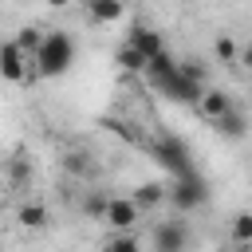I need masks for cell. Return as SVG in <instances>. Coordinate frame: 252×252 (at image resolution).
<instances>
[{"instance_id": "d6986e66", "label": "cell", "mask_w": 252, "mask_h": 252, "mask_svg": "<svg viewBox=\"0 0 252 252\" xmlns=\"http://www.w3.org/2000/svg\"><path fill=\"white\" fill-rule=\"evenodd\" d=\"M4 193H8V177L0 173V201H4Z\"/></svg>"}, {"instance_id": "ba28073f", "label": "cell", "mask_w": 252, "mask_h": 252, "mask_svg": "<svg viewBox=\"0 0 252 252\" xmlns=\"http://www.w3.org/2000/svg\"><path fill=\"white\" fill-rule=\"evenodd\" d=\"M16 220H20V228H28V232H43V228L51 224V213H47V205H39V201H24L20 213H16Z\"/></svg>"}, {"instance_id": "8fae6325", "label": "cell", "mask_w": 252, "mask_h": 252, "mask_svg": "<svg viewBox=\"0 0 252 252\" xmlns=\"http://www.w3.org/2000/svg\"><path fill=\"white\" fill-rule=\"evenodd\" d=\"M232 252H252V213H236L232 217Z\"/></svg>"}, {"instance_id": "7a4b0ae2", "label": "cell", "mask_w": 252, "mask_h": 252, "mask_svg": "<svg viewBox=\"0 0 252 252\" xmlns=\"http://www.w3.org/2000/svg\"><path fill=\"white\" fill-rule=\"evenodd\" d=\"M0 79H4V83H35L32 55H24L12 39L0 43Z\"/></svg>"}, {"instance_id": "44dd1931", "label": "cell", "mask_w": 252, "mask_h": 252, "mask_svg": "<svg viewBox=\"0 0 252 252\" xmlns=\"http://www.w3.org/2000/svg\"><path fill=\"white\" fill-rule=\"evenodd\" d=\"M217 252H232V248H217Z\"/></svg>"}, {"instance_id": "2e32d148", "label": "cell", "mask_w": 252, "mask_h": 252, "mask_svg": "<svg viewBox=\"0 0 252 252\" xmlns=\"http://www.w3.org/2000/svg\"><path fill=\"white\" fill-rule=\"evenodd\" d=\"M98 252H142V244L130 236V232H114V236H106L102 240V248Z\"/></svg>"}, {"instance_id": "9a60e30c", "label": "cell", "mask_w": 252, "mask_h": 252, "mask_svg": "<svg viewBox=\"0 0 252 252\" xmlns=\"http://www.w3.org/2000/svg\"><path fill=\"white\" fill-rule=\"evenodd\" d=\"M114 59H118V67H126V71H146V55H142L138 47H130V43H122V47L114 51Z\"/></svg>"}, {"instance_id": "52a82bcc", "label": "cell", "mask_w": 252, "mask_h": 252, "mask_svg": "<svg viewBox=\"0 0 252 252\" xmlns=\"http://www.w3.org/2000/svg\"><path fill=\"white\" fill-rule=\"evenodd\" d=\"M126 43H130V47H138L146 59H154V55H161V51H165V39H161V32H158V28H150V24H130V35H126Z\"/></svg>"}, {"instance_id": "4fadbf2b", "label": "cell", "mask_w": 252, "mask_h": 252, "mask_svg": "<svg viewBox=\"0 0 252 252\" xmlns=\"http://www.w3.org/2000/svg\"><path fill=\"white\" fill-rule=\"evenodd\" d=\"M213 55H217L220 63H240V43H236L228 32H220V35L213 39Z\"/></svg>"}, {"instance_id": "8992f818", "label": "cell", "mask_w": 252, "mask_h": 252, "mask_svg": "<svg viewBox=\"0 0 252 252\" xmlns=\"http://www.w3.org/2000/svg\"><path fill=\"white\" fill-rule=\"evenodd\" d=\"M189 248V228L181 220H158L154 224V252H185Z\"/></svg>"}, {"instance_id": "6da1fadb", "label": "cell", "mask_w": 252, "mask_h": 252, "mask_svg": "<svg viewBox=\"0 0 252 252\" xmlns=\"http://www.w3.org/2000/svg\"><path fill=\"white\" fill-rule=\"evenodd\" d=\"M75 63V39L59 28H43V39L32 55V67H35V79H59L67 75Z\"/></svg>"}, {"instance_id": "9c48e42d", "label": "cell", "mask_w": 252, "mask_h": 252, "mask_svg": "<svg viewBox=\"0 0 252 252\" xmlns=\"http://www.w3.org/2000/svg\"><path fill=\"white\" fill-rule=\"evenodd\" d=\"M87 16L94 24H118L126 16V0H87Z\"/></svg>"}, {"instance_id": "3957f363", "label": "cell", "mask_w": 252, "mask_h": 252, "mask_svg": "<svg viewBox=\"0 0 252 252\" xmlns=\"http://www.w3.org/2000/svg\"><path fill=\"white\" fill-rule=\"evenodd\" d=\"M114 232H130L134 224H138V217H142V209L130 201V197H106V205H102V213H98Z\"/></svg>"}, {"instance_id": "e0dca14e", "label": "cell", "mask_w": 252, "mask_h": 252, "mask_svg": "<svg viewBox=\"0 0 252 252\" xmlns=\"http://www.w3.org/2000/svg\"><path fill=\"white\" fill-rule=\"evenodd\" d=\"M102 205H106V197H102V193H87V201H83V209H87V213H102Z\"/></svg>"}, {"instance_id": "5b68a950", "label": "cell", "mask_w": 252, "mask_h": 252, "mask_svg": "<svg viewBox=\"0 0 252 252\" xmlns=\"http://www.w3.org/2000/svg\"><path fill=\"white\" fill-rule=\"evenodd\" d=\"M165 201H173L177 213H193V209L205 205V185L197 177H181L173 189H165Z\"/></svg>"}, {"instance_id": "5bb4252c", "label": "cell", "mask_w": 252, "mask_h": 252, "mask_svg": "<svg viewBox=\"0 0 252 252\" xmlns=\"http://www.w3.org/2000/svg\"><path fill=\"white\" fill-rule=\"evenodd\" d=\"M39 39H43V28H20V32L12 35V43H16V47H20L24 55H35Z\"/></svg>"}, {"instance_id": "ffe728a7", "label": "cell", "mask_w": 252, "mask_h": 252, "mask_svg": "<svg viewBox=\"0 0 252 252\" xmlns=\"http://www.w3.org/2000/svg\"><path fill=\"white\" fill-rule=\"evenodd\" d=\"M47 4H51V8H67L71 0H47Z\"/></svg>"}, {"instance_id": "277c9868", "label": "cell", "mask_w": 252, "mask_h": 252, "mask_svg": "<svg viewBox=\"0 0 252 252\" xmlns=\"http://www.w3.org/2000/svg\"><path fill=\"white\" fill-rule=\"evenodd\" d=\"M193 106H197V114L213 126L217 118H224L236 102H232V94H224V91H217V87H201L197 91V98H193Z\"/></svg>"}, {"instance_id": "30bf717a", "label": "cell", "mask_w": 252, "mask_h": 252, "mask_svg": "<svg viewBox=\"0 0 252 252\" xmlns=\"http://www.w3.org/2000/svg\"><path fill=\"white\" fill-rule=\"evenodd\" d=\"M165 189H169V185H161V181H142V185L130 193V201H134L138 209H158V205L165 201Z\"/></svg>"}, {"instance_id": "ac0fdd59", "label": "cell", "mask_w": 252, "mask_h": 252, "mask_svg": "<svg viewBox=\"0 0 252 252\" xmlns=\"http://www.w3.org/2000/svg\"><path fill=\"white\" fill-rule=\"evenodd\" d=\"M12 181H28V161L24 158H12Z\"/></svg>"}, {"instance_id": "7c38bea8", "label": "cell", "mask_w": 252, "mask_h": 252, "mask_svg": "<svg viewBox=\"0 0 252 252\" xmlns=\"http://www.w3.org/2000/svg\"><path fill=\"white\" fill-rule=\"evenodd\" d=\"M213 126H217L224 138H244V126H248V118H244V110H240V106H232V110H228L224 118H217Z\"/></svg>"}]
</instances>
